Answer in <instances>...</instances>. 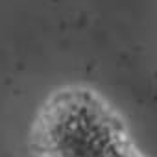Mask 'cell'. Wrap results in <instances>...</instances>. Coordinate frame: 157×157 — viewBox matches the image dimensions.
<instances>
[{
	"label": "cell",
	"instance_id": "cell-1",
	"mask_svg": "<svg viewBox=\"0 0 157 157\" xmlns=\"http://www.w3.org/2000/svg\"><path fill=\"white\" fill-rule=\"evenodd\" d=\"M32 157H146L120 113L87 85L52 91L30 128Z\"/></svg>",
	"mask_w": 157,
	"mask_h": 157
}]
</instances>
